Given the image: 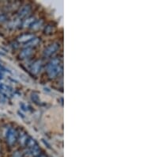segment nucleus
Instances as JSON below:
<instances>
[{
  "mask_svg": "<svg viewBox=\"0 0 142 157\" xmlns=\"http://www.w3.org/2000/svg\"><path fill=\"white\" fill-rule=\"evenodd\" d=\"M6 140L9 145H13L17 140V132L13 128H9L6 133Z\"/></svg>",
  "mask_w": 142,
  "mask_h": 157,
  "instance_id": "obj_1",
  "label": "nucleus"
},
{
  "mask_svg": "<svg viewBox=\"0 0 142 157\" xmlns=\"http://www.w3.org/2000/svg\"><path fill=\"white\" fill-rule=\"evenodd\" d=\"M58 49H59V44L58 43H53V44H50L44 49V56L50 57L51 56L55 53Z\"/></svg>",
  "mask_w": 142,
  "mask_h": 157,
  "instance_id": "obj_2",
  "label": "nucleus"
},
{
  "mask_svg": "<svg viewBox=\"0 0 142 157\" xmlns=\"http://www.w3.org/2000/svg\"><path fill=\"white\" fill-rule=\"evenodd\" d=\"M62 71V68L60 67V65L55 66V67H51V68H47V73L48 77L50 78H54L56 77L59 73Z\"/></svg>",
  "mask_w": 142,
  "mask_h": 157,
  "instance_id": "obj_3",
  "label": "nucleus"
},
{
  "mask_svg": "<svg viewBox=\"0 0 142 157\" xmlns=\"http://www.w3.org/2000/svg\"><path fill=\"white\" fill-rule=\"evenodd\" d=\"M31 10H32V7H31L30 5H25L24 7H22L19 10V12H18V18L19 19H23L25 17H26L29 15V14H30Z\"/></svg>",
  "mask_w": 142,
  "mask_h": 157,
  "instance_id": "obj_4",
  "label": "nucleus"
},
{
  "mask_svg": "<svg viewBox=\"0 0 142 157\" xmlns=\"http://www.w3.org/2000/svg\"><path fill=\"white\" fill-rule=\"evenodd\" d=\"M40 149L38 147V145L31 148H28L25 151V155L29 157H36L40 156Z\"/></svg>",
  "mask_w": 142,
  "mask_h": 157,
  "instance_id": "obj_5",
  "label": "nucleus"
},
{
  "mask_svg": "<svg viewBox=\"0 0 142 157\" xmlns=\"http://www.w3.org/2000/svg\"><path fill=\"white\" fill-rule=\"evenodd\" d=\"M41 68H42V61L40 60H38L35 61L31 66V72L35 75H37L39 72H40Z\"/></svg>",
  "mask_w": 142,
  "mask_h": 157,
  "instance_id": "obj_6",
  "label": "nucleus"
},
{
  "mask_svg": "<svg viewBox=\"0 0 142 157\" xmlns=\"http://www.w3.org/2000/svg\"><path fill=\"white\" fill-rule=\"evenodd\" d=\"M33 38H34V34H24L17 38V41L21 42V43L26 44L29 41H31Z\"/></svg>",
  "mask_w": 142,
  "mask_h": 157,
  "instance_id": "obj_7",
  "label": "nucleus"
},
{
  "mask_svg": "<svg viewBox=\"0 0 142 157\" xmlns=\"http://www.w3.org/2000/svg\"><path fill=\"white\" fill-rule=\"evenodd\" d=\"M33 53V49L32 48H28L27 47V48H24L23 50L21 52L20 54H19V57L21 60L29 58Z\"/></svg>",
  "mask_w": 142,
  "mask_h": 157,
  "instance_id": "obj_8",
  "label": "nucleus"
},
{
  "mask_svg": "<svg viewBox=\"0 0 142 157\" xmlns=\"http://www.w3.org/2000/svg\"><path fill=\"white\" fill-rule=\"evenodd\" d=\"M40 38H33L31 41H29L28 43H26V45L28 46V48H32L33 46H36V45H37L39 43H40Z\"/></svg>",
  "mask_w": 142,
  "mask_h": 157,
  "instance_id": "obj_9",
  "label": "nucleus"
},
{
  "mask_svg": "<svg viewBox=\"0 0 142 157\" xmlns=\"http://www.w3.org/2000/svg\"><path fill=\"white\" fill-rule=\"evenodd\" d=\"M25 145H26L29 148H31L35 147V146H37V142H36V140L33 139V138H32V137H28Z\"/></svg>",
  "mask_w": 142,
  "mask_h": 157,
  "instance_id": "obj_10",
  "label": "nucleus"
},
{
  "mask_svg": "<svg viewBox=\"0 0 142 157\" xmlns=\"http://www.w3.org/2000/svg\"><path fill=\"white\" fill-rule=\"evenodd\" d=\"M43 22H44V21L43 20L35 21L33 23L30 25V28L32 30H39V29L42 26Z\"/></svg>",
  "mask_w": 142,
  "mask_h": 157,
  "instance_id": "obj_11",
  "label": "nucleus"
},
{
  "mask_svg": "<svg viewBox=\"0 0 142 157\" xmlns=\"http://www.w3.org/2000/svg\"><path fill=\"white\" fill-rule=\"evenodd\" d=\"M28 136L26 133H20V137H19V142L21 145H25L26 141H27Z\"/></svg>",
  "mask_w": 142,
  "mask_h": 157,
  "instance_id": "obj_12",
  "label": "nucleus"
},
{
  "mask_svg": "<svg viewBox=\"0 0 142 157\" xmlns=\"http://www.w3.org/2000/svg\"><path fill=\"white\" fill-rule=\"evenodd\" d=\"M60 64V60L59 59L54 58L51 60L47 65V68H51V67H55V66H58Z\"/></svg>",
  "mask_w": 142,
  "mask_h": 157,
  "instance_id": "obj_13",
  "label": "nucleus"
},
{
  "mask_svg": "<svg viewBox=\"0 0 142 157\" xmlns=\"http://www.w3.org/2000/svg\"><path fill=\"white\" fill-rule=\"evenodd\" d=\"M54 26H53L52 25L49 24V25H47V26L44 28V34H45L50 35V34H51L53 32H54Z\"/></svg>",
  "mask_w": 142,
  "mask_h": 157,
  "instance_id": "obj_14",
  "label": "nucleus"
},
{
  "mask_svg": "<svg viewBox=\"0 0 142 157\" xmlns=\"http://www.w3.org/2000/svg\"><path fill=\"white\" fill-rule=\"evenodd\" d=\"M35 18L34 17H29V18H27L26 20H25L23 23V25L25 27H27V26H30L33 23L34 21H35Z\"/></svg>",
  "mask_w": 142,
  "mask_h": 157,
  "instance_id": "obj_15",
  "label": "nucleus"
},
{
  "mask_svg": "<svg viewBox=\"0 0 142 157\" xmlns=\"http://www.w3.org/2000/svg\"><path fill=\"white\" fill-rule=\"evenodd\" d=\"M31 99L33 101V103H36V104H39L40 103V97L38 96V95L36 94H32V95H31Z\"/></svg>",
  "mask_w": 142,
  "mask_h": 157,
  "instance_id": "obj_16",
  "label": "nucleus"
},
{
  "mask_svg": "<svg viewBox=\"0 0 142 157\" xmlns=\"http://www.w3.org/2000/svg\"><path fill=\"white\" fill-rule=\"evenodd\" d=\"M7 15L5 14H0V22H3L4 21L7 20Z\"/></svg>",
  "mask_w": 142,
  "mask_h": 157,
  "instance_id": "obj_17",
  "label": "nucleus"
},
{
  "mask_svg": "<svg viewBox=\"0 0 142 157\" xmlns=\"http://www.w3.org/2000/svg\"><path fill=\"white\" fill-rule=\"evenodd\" d=\"M13 157H22V155H21V152H20L19 151H17L15 152L13 155Z\"/></svg>",
  "mask_w": 142,
  "mask_h": 157,
  "instance_id": "obj_18",
  "label": "nucleus"
},
{
  "mask_svg": "<svg viewBox=\"0 0 142 157\" xmlns=\"http://www.w3.org/2000/svg\"><path fill=\"white\" fill-rule=\"evenodd\" d=\"M42 141H43V143L44 144V145H45V146H46L47 148H51V145L47 143V141H46V140H44V139H42Z\"/></svg>",
  "mask_w": 142,
  "mask_h": 157,
  "instance_id": "obj_19",
  "label": "nucleus"
},
{
  "mask_svg": "<svg viewBox=\"0 0 142 157\" xmlns=\"http://www.w3.org/2000/svg\"><path fill=\"white\" fill-rule=\"evenodd\" d=\"M20 106L21 107V109H23V110H26V107H25V106L24 105L23 103H20Z\"/></svg>",
  "mask_w": 142,
  "mask_h": 157,
  "instance_id": "obj_20",
  "label": "nucleus"
},
{
  "mask_svg": "<svg viewBox=\"0 0 142 157\" xmlns=\"http://www.w3.org/2000/svg\"><path fill=\"white\" fill-rule=\"evenodd\" d=\"M4 101H5V98H4V96H3L2 95H0V103L4 102Z\"/></svg>",
  "mask_w": 142,
  "mask_h": 157,
  "instance_id": "obj_21",
  "label": "nucleus"
},
{
  "mask_svg": "<svg viewBox=\"0 0 142 157\" xmlns=\"http://www.w3.org/2000/svg\"><path fill=\"white\" fill-rule=\"evenodd\" d=\"M17 113H18V114H19V116L21 117H22V118H25V116H24V115H23V114H22V113H20V111H18V112H17Z\"/></svg>",
  "mask_w": 142,
  "mask_h": 157,
  "instance_id": "obj_22",
  "label": "nucleus"
},
{
  "mask_svg": "<svg viewBox=\"0 0 142 157\" xmlns=\"http://www.w3.org/2000/svg\"><path fill=\"white\" fill-rule=\"evenodd\" d=\"M3 87H4V85H3V84H1V83H0V91H2V90L3 89Z\"/></svg>",
  "mask_w": 142,
  "mask_h": 157,
  "instance_id": "obj_23",
  "label": "nucleus"
},
{
  "mask_svg": "<svg viewBox=\"0 0 142 157\" xmlns=\"http://www.w3.org/2000/svg\"><path fill=\"white\" fill-rule=\"evenodd\" d=\"M39 157H45V156H40Z\"/></svg>",
  "mask_w": 142,
  "mask_h": 157,
  "instance_id": "obj_24",
  "label": "nucleus"
}]
</instances>
